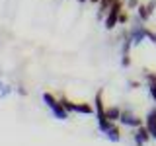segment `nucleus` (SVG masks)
<instances>
[{"instance_id": "1", "label": "nucleus", "mask_w": 156, "mask_h": 146, "mask_svg": "<svg viewBox=\"0 0 156 146\" xmlns=\"http://www.w3.org/2000/svg\"><path fill=\"white\" fill-rule=\"evenodd\" d=\"M121 12H123V0H115L113 6L109 8V12H107L105 18H104L105 29H113L115 26H119V14Z\"/></svg>"}, {"instance_id": "2", "label": "nucleus", "mask_w": 156, "mask_h": 146, "mask_svg": "<svg viewBox=\"0 0 156 146\" xmlns=\"http://www.w3.org/2000/svg\"><path fill=\"white\" fill-rule=\"evenodd\" d=\"M43 99L47 101V105L53 109V113H55L58 119H66V111L62 109V103H61V101H55V97H53L51 94H45V96H43Z\"/></svg>"}, {"instance_id": "3", "label": "nucleus", "mask_w": 156, "mask_h": 146, "mask_svg": "<svg viewBox=\"0 0 156 146\" xmlns=\"http://www.w3.org/2000/svg\"><path fill=\"white\" fill-rule=\"evenodd\" d=\"M113 2H115V0H101V2L98 4V6H100V10H98V18H100V19L105 18V14L109 12V8L113 6Z\"/></svg>"}, {"instance_id": "4", "label": "nucleus", "mask_w": 156, "mask_h": 146, "mask_svg": "<svg viewBox=\"0 0 156 146\" xmlns=\"http://www.w3.org/2000/svg\"><path fill=\"white\" fill-rule=\"evenodd\" d=\"M146 129L150 130V136H156V109L148 113V121H146Z\"/></svg>"}, {"instance_id": "5", "label": "nucleus", "mask_w": 156, "mask_h": 146, "mask_svg": "<svg viewBox=\"0 0 156 146\" xmlns=\"http://www.w3.org/2000/svg\"><path fill=\"white\" fill-rule=\"evenodd\" d=\"M121 123L125 125H131V127H140V119H136V117H133L131 113H121Z\"/></svg>"}, {"instance_id": "6", "label": "nucleus", "mask_w": 156, "mask_h": 146, "mask_svg": "<svg viewBox=\"0 0 156 146\" xmlns=\"http://www.w3.org/2000/svg\"><path fill=\"white\" fill-rule=\"evenodd\" d=\"M150 10H148V6L146 4H139V8H136V16L140 18V22H148V18H150Z\"/></svg>"}, {"instance_id": "7", "label": "nucleus", "mask_w": 156, "mask_h": 146, "mask_svg": "<svg viewBox=\"0 0 156 146\" xmlns=\"http://www.w3.org/2000/svg\"><path fill=\"white\" fill-rule=\"evenodd\" d=\"M105 117L109 121H115V119H121V111L117 109V107H111V109H107L105 111Z\"/></svg>"}, {"instance_id": "8", "label": "nucleus", "mask_w": 156, "mask_h": 146, "mask_svg": "<svg viewBox=\"0 0 156 146\" xmlns=\"http://www.w3.org/2000/svg\"><path fill=\"white\" fill-rule=\"evenodd\" d=\"M148 136H150L148 129H139V133H136V142L143 144V140H148Z\"/></svg>"}, {"instance_id": "9", "label": "nucleus", "mask_w": 156, "mask_h": 146, "mask_svg": "<svg viewBox=\"0 0 156 146\" xmlns=\"http://www.w3.org/2000/svg\"><path fill=\"white\" fill-rule=\"evenodd\" d=\"M107 136H109L111 140H119V130H117L115 127H109V130H107Z\"/></svg>"}, {"instance_id": "10", "label": "nucleus", "mask_w": 156, "mask_h": 146, "mask_svg": "<svg viewBox=\"0 0 156 146\" xmlns=\"http://www.w3.org/2000/svg\"><path fill=\"white\" fill-rule=\"evenodd\" d=\"M74 111H80V113H92L90 105H74Z\"/></svg>"}, {"instance_id": "11", "label": "nucleus", "mask_w": 156, "mask_h": 146, "mask_svg": "<svg viewBox=\"0 0 156 146\" xmlns=\"http://www.w3.org/2000/svg\"><path fill=\"white\" fill-rule=\"evenodd\" d=\"M146 39H148L150 43H154V45H156V33H152L150 29H146Z\"/></svg>"}, {"instance_id": "12", "label": "nucleus", "mask_w": 156, "mask_h": 146, "mask_svg": "<svg viewBox=\"0 0 156 146\" xmlns=\"http://www.w3.org/2000/svg\"><path fill=\"white\" fill-rule=\"evenodd\" d=\"M127 22H129V14L123 10V12L119 14V23H127Z\"/></svg>"}, {"instance_id": "13", "label": "nucleus", "mask_w": 156, "mask_h": 146, "mask_svg": "<svg viewBox=\"0 0 156 146\" xmlns=\"http://www.w3.org/2000/svg\"><path fill=\"white\" fill-rule=\"evenodd\" d=\"M127 6L129 8H139V0H127Z\"/></svg>"}, {"instance_id": "14", "label": "nucleus", "mask_w": 156, "mask_h": 146, "mask_svg": "<svg viewBox=\"0 0 156 146\" xmlns=\"http://www.w3.org/2000/svg\"><path fill=\"white\" fill-rule=\"evenodd\" d=\"M148 88H150V96H152L154 99H156V82H152V84H150Z\"/></svg>"}, {"instance_id": "15", "label": "nucleus", "mask_w": 156, "mask_h": 146, "mask_svg": "<svg viewBox=\"0 0 156 146\" xmlns=\"http://www.w3.org/2000/svg\"><path fill=\"white\" fill-rule=\"evenodd\" d=\"M146 78H148L150 84H152V82H156V74H154V72H148V74H146Z\"/></svg>"}, {"instance_id": "16", "label": "nucleus", "mask_w": 156, "mask_h": 146, "mask_svg": "<svg viewBox=\"0 0 156 146\" xmlns=\"http://www.w3.org/2000/svg\"><path fill=\"white\" fill-rule=\"evenodd\" d=\"M146 6H148V10H150V12H154V8H156V0H150V2L146 4Z\"/></svg>"}, {"instance_id": "17", "label": "nucleus", "mask_w": 156, "mask_h": 146, "mask_svg": "<svg viewBox=\"0 0 156 146\" xmlns=\"http://www.w3.org/2000/svg\"><path fill=\"white\" fill-rule=\"evenodd\" d=\"M90 2H94V4H100V2H101V0H90Z\"/></svg>"}, {"instance_id": "18", "label": "nucleus", "mask_w": 156, "mask_h": 146, "mask_svg": "<svg viewBox=\"0 0 156 146\" xmlns=\"http://www.w3.org/2000/svg\"><path fill=\"white\" fill-rule=\"evenodd\" d=\"M78 2H90V0H78Z\"/></svg>"}]
</instances>
